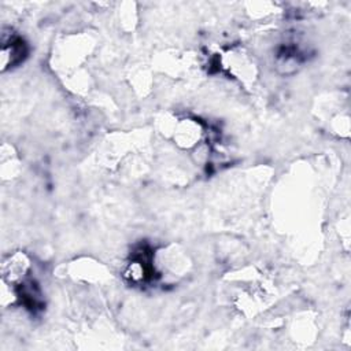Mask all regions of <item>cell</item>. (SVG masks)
Returning a JSON list of instances; mask_svg holds the SVG:
<instances>
[{
  "label": "cell",
  "instance_id": "cell-2",
  "mask_svg": "<svg viewBox=\"0 0 351 351\" xmlns=\"http://www.w3.org/2000/svg\"><path fill=\"white\" fill-rule=\"evenodd\" d=\"M1 70L4 71L5 69L18 64L23 59L26 49L23 41L12 36H10L8 38L1 37Z\"/></svg>",
  "mask_w": 351,
  "mask_h": 351
},
{
  "label": "cell",
  "instance_id": "cell-1",
  "mask_svg": "<svg viewBox=\"0 0 351 351\" xmlns=\"http://www.w3.org/2000/svg\"><path fill=\"white\" fill-rule=\"evenodd\" d=\"M30 270L29 259L22 252H15L7 256L1 263L3 281L11 285H21Z\"/></svg>",
  "mask_w": 351,
  "mask_h": 351
}]
</instances>
